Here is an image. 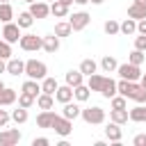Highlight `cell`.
<instances>
[{
  "label": "cell",
  "instance_id": "cell-39",
  "mask_svg": "<svg viewBox=\"0 0 146 146\" xmlns=\"http://www.w3.org/2000/svg\"><path fill=\"white\" fill-rule=\"evenodd\" d=\"M103 30H105V34H107V36H114V34H119V23H116L114 18H110V21H105Z\"/></svg>",
  "mask_w": 146,
  "mask_h": 146
},
{
  "label": "cell",
  "instance_id": "cell-12",
  "mask_svg": "<svg viewBox=\"0 0 146 146\" xmlns=\"http://www.w3.org/2000/svg\"><path fill=\"white\" fill-rule=\"evenodd\" d=\"M7 73L14 75V78L23 75V73H25V62H23V59H16V57H9V59H7Z\"/></svg>",
  "mask_w": 146,
  "mask_h": 146
},
{
  "label": "cell",
  "instance_id": "cell-51",
  "mask_svg": "<svg viewBox=\"0 0 146 146\" xmlns=\"http://www.w3.org/2000/svg\"><path fill=\"white\" fill-rule=\"evenodd\" d=\"M73 2H78V5H87L89 0H73Z\"/></svg>",
  "mask_w": 146,
  "mask_h": 146
},
{
  "label": "cell",
  "instance_id": "cell-53",
  "mask_svg": "<svg viewBox=\"0 0 146 146\" xmlns=\"http://www.w3.org/2000/svg\"><path fill=\"white\" fill-rule=\"evenodd\" d=\"M0 89H5V82H2V80H0Z\"/></svg>",
  "mask_w": 146,
  "mask_h": 146
},
{
  "label": "cell",
  "instance_id": "cell-26",
  "mask_svg": "<svg viewBox=\"0 0 146 146\" xmlns=\"http://www.w3.org/2000/svg\"><path fill=\"white\" fill-rule=\"evenodd\" d=\"M110 121H114V123H119V125L128 123V121H130L128 110H125V107H121V110H112V112H110Z\"/></svg>",
  "mask_w": 146,
  "mask_h": 146
},
{
  "label": "cell",
  "instance_id": "cell-41",
  "mask_svg": "<svg viewBox=\"0 0 146 146\" xmlns=\"http://www.w3.org/2000/svg\"><path fill=\"white\" fill-rule=\"evenodd\" d=\"M135 48L146 52V34H137V36H135Z\"/></svg>",
  "mask_w": 146,
  "mask_h": 146
},
{
  "label": "cell",
  "instance_id": "cell-3",
  "mask_svg": "<svg viewBox=\"0 0 146 146\" xmlns=\"http://www.w3.org/2000/svg\"><path fill=\"white\" fill-rule=\"evenodd\" d=\"M41 43H43V36H36V34H21V39H18V46L25 52L41 50Z\"/></svg>",
  "mask_w": 146,
  "mask_h": 146
},
{
  "label": "cell",
  "instance_id": "cell-6",
  "mask_svg": "<svg viewBox=\"0 0 146 146\" xmlns=\"http://www.w3.org/2000/svg\"><path fill=\"white\" fill-rule=\"evenodd\" d=\"M89 21H91V16H89L87 11H73V14L68 16V23H71L73 32H80V30H84V27L89 25Z\"/></svg>",
  "mask_w": 146,
  "mask_h": 146
},
{
  "label": "cell",
  "instance_id": "cell-44",
  "mask_svg": "<svg viewBox=\"0 0 146 146\" xmlns=\"http://www.w3.org/2000/svg\"><path fill=\"white\" fill-rule=\"evenodd\" d=\"M48 144H50L48 137H34L32 139V146H48Z\"/></svg>",
  "mask_w": 146,
  "mask_h": 146
},
{
  "label": "cell",
  "instance_id": "cell-9",
  "mask_svg": "<svg viewBox=\"0 0 146 146\" xmlns=\"http://www.w3.org/2000/svg\"><path fill=\"white\" fill-rule=\"evenodd\" d=\"M2 39L7 41V43H16L18 39H21V27L16 25V23H5V27H2Z\"/></svg>",
  "mask_w": 146,
  "mask_h": 146
},
{
  "label": "cell",
  "instance_id": "cell-52",
  "mask_svg": "<svg viewBox=\"0 0 146 146\" xmlns=\"http://www.w3.org/2000/svg\"><path fill=\"white\" fill-rule=\"evenodd\" d=\"M62 2H64V5H68V7L73 5V0H62Z\"/></svg>",
  "mask_w": 146,
  "mask_h": 146
},
{
  "label": "cell",
  "instance_id": "cell-54",
  "mask_svg": "<svg viewBox=\"0 0 146 146\" xmlns=\"http://www.w3.org/2000/svg\"><path fill=\"white\" fill-rule=\"evenodd\" d=\"M25 2H27V5H30V2H36V0H25Z\"/></svg>",
  "mask_w": 146,
  "mask_h": 146
},
{
  "label": "cell",
  "instance_id": "cell-24",
  "mask_svg": "<svg viewBox=\"0 0 146 146\" xmlns=\"http://www.w3.org/2000/svg\"><path fill=\"white\" fill-rule=\"evenodd\" d=\"M119 32H121V34H125V36H128V34H137V21L128 16L123 23H119Z\"/></svg>",
  "mask_w": 146,
  "mask_h": 146
},
{
  "label": "cell",
  "instance_id": "cell-47",
  "mask_svg": "<svg viewBox=\"0 0 146 146\" xmlns=\"http://www.w3.org/2000/svg\"><path fill=\"white\" fill-rule=\"evenodd\" d=\"M0 73H7V59L0 57Z\"/></svg>",
  "mask_w": 146,
  "mask_h": 146
},
{
  "label": "cell",
  "instance_id": "cell-42",
  "mask_svg": "<svg viewBox=\"0 0 146 146\" xmlns=\"http://www.w3.org/2000/svg\"><path fill=\"white\" fill-rule=\"evenodd\" d=\"M132 100H135V103H146V89H144L141 84H139V89L135 91V96H132Z\"/></svg>",
  "mask_w": 146,
  "mask_h": 146
},
{
  "label": "cell",
  "instance_id": "cell-35",
  "mask_svg": "<svg viewBox=\"0 0 146 146\" xmlns=\"http://www.w3.org/2000/svg\"><path fill=\"white\" fill-rule=\"evenodd\" d=\"M16 100H18V105H21V107H25V110H30V107L34 105V100H36V98H34L32 94H25V91H21Z\"/></svg>",
  "mask_w": 146,
  "mask_h": 146
},
{
  "label": "cell",
  "instance_id": "cell-40",
  "mask_svg": "<svg viewBox=\"0 0 146 146\" xmlns=\"http://www.w3.org/2000/svg\"><path fill=\"white\" fill-rule=\"evenodd\" d=\"M0 57L2 59H9L11 57V43H7L5 39H0Z\"/></svg>",
  "mask_w": 146,
  "mask_h": 146
},
{
  "label": "cell",
  "instance_id": "cell-4",
  "mask_svg": "<svg viewBox=\"0 0 146 146\" xmlns=\"http://www.w3.org/2000/svg\"><path fill=\"white\" fill-rule=\"evenodd\" d=\"M116 73H119L123 80H132V82H137V80L141 78V68H139L137 64H130V62L119 64V66H116Z\"/></svg>",
  "mask_w": 146,
  "mask_h": 146
},
{
  "label": "cell",
  "instance_id": "cell-8",
  "mask_svg": "<svg viewBox=\"0 0 146 146\" xmlns=\"http://www.w3.org/2000/svg\"><path fill=\"white\" fill-rule=\"evenodd\" d=\"M21 130L18 128H9V130H0V146H16L21 141Z\"/></svg>",
  "mask_w": 146,
  "mask_h": 146
},
{
  "label": "cell",
  "instance_id": "cell-23",
  "mask_svg": "<svg viewBox=\"0 0 146 146\" xmlns=\"http://www.w3.org/2000/svg\"><path fill=\"white\" fill-rule=\"evenodd\" d=\"M36 105H39V110H52V105H55V96L52 94H39L36 96V100H34Z\"/></svg>",
  "mask_w": 146,
  "mask_h": 146
},
{
  "label": "cell",
  "instance_id": "cell-45",
  "mask_svg": "<svg viewBox=\"0 0 146 146\" xmlns=\"http://www.w3.org/2000/svg\"><path fill=\"white\" fill-rule=\"evenodd\" d=\"M137 34H146V18L137 21Z\"/></svg>",
  "mask_w": 146,
  "mask_h": 146
},
{
  "label": "cell",
  "instance_id": "cell-48",
  "mask_svg": "<svg viewBox=\"0 0 146 146\" xmlns=\"http://www.w3.org/2000/svg\"><path fill=\"white\" fill-rule=\"evenodd\" d=\"M139 84L146 89V73H141V78H139Z\"/></svg>",
  "mask_w": 146,
  "mask_h": 146
},
{
  "label": "cell",
  "instance_id": "cell-19",
  "mask_svg": "<svg viewBox=\"0 0 146 146\" xmlns=\"http://www.w3.org/2000/svg\"><path fill=\"white\" fill-rule=\"evenodd\" d=\"M21 91H25V94H32V96L36 98V96L41 94V80H32V78H27V80L23 82Z\"/></svg>",
  "mask_w": 146,
  "mask_h": 146
},
{
  "label": "cell",
  "instance_id": "cell-36",
  "mask_svg": "<svg viewBox=\"0 0 146 146\" xmlns=\"http://www.w3.org/2000/svg\"><path fill=\"white\" fill-rule=\"evenodd\" d=\"M27 119H30V114H27V110L21 107V105H18V110L11 112V121H14V123H25Z\"/></svg>",
  "mask_w": 146,
  "mask_h": 146
},
{
  "label": "cell",
  "instance_id": "cell-14",
  "mask_svg": "<svg viewBox=\"0 0 146 146\" xmlns=\"http://www.w3.org/2000/svg\"><path fill=\"white\" fill-rule=\"evenodd\" d=\"M55 116H57V114H55L52 110H41V114L36 116V125H39V128H46V130H50V128H52V121H55Z\"/></svg>",
  "mask_w": 146,
  "mask_h": 146
},
{
  "label": "cell",
  "instance_id": "cell-11",
  "mask_svg": "<svg viewBox=\"0 0 146 146\" xmlns=\"http://www.w3.org/2000/svg\"><path fill=\"white\" fill-rule=\"evenodd\" d=\"M105 137H107L112 144H121V139H123V130H121V125L114 123V121H110V123L105 125Z\"/></svg>",
  "mask_w": 146,
  "mask_h": 146
},
{
  "label": "cell",
  "instance_id": "cell-28",
  "mask_svg": "<svg viewBox=\"0 0 146 146\" xmlns=\"http://www.w3.org/2000/svg\"><path fill=\"white\" fill-rule=\"evenodd\" d=\"M103 80H105V75H100V73H91V75H87V87H89L91 91H100Z\"/></svg>",
  "mask_w": 146,
  "mask_h": 146
},
{
  "label": "cell",
  "instance_id": "cell-55",
  "mask_svg": "<svg viewBox=\"0 0 146 146\" xmlns=\"http://www.w3.org/2000/svg\"><path fill=\"white\" fill-rule=\"evenodd\" d=\"M0 2H9V0H0Z\"/></svg>",
  "mask_w": 146,
  "mask_h": 146
},
{
  "label": "cell",
  "instance_id": "cell-10",
  "mask_svg": "<svg viewBox=\"0 0 146 146\" xmlns=\"http://www.w3.org/2000/svg\"><path fill=\"white\" fill-rule=\"evenodd\" d=\"M34 18H46L50 14V5L46 0H36V2H30V9H27Z\"/></svg>",
  "mask_w": 146,
  "mask_h": 146
},
{
  "label": "cell",
  "instance_id": "cell-17",
  "mask_svg": "<svg viewBox=\"0 0 146 146\" xmlns=\"http://www.w3.org/2000/svg\"><path fill=\"white\" fill-rule=\"evenodd\" d=\"M16 98H18L16 89H11V87H5V89H0V105H2V107H9V105H14V103H16Z\"/></svg>",
  "mask_w": 146,
  "mask_h": 146
},
{
  "label": "cell",
  "instance_id": "cell-2",
  "mask_svg": "<svg viewBox=\"0 0 146 146\" xmlns=\"http://www.w3.org/2000/svg\"><path fill=\"white\" fill-rule=\"evenodd\" d=\"M23 75H27V78H32V80H43V78L48 75V66H46L43 62H39V59H27Z\"/></svg>",
  "mask_w": 146,
  "mask_h": 146
},
{
  "label": "cell",
  "instance_id": "cell-31",
  "mask_svg": "<svg viewBox=\"0 0 146 146\" xmlns=\"http://www.w3.org/2000/svg\"><path fill=\"white\" fill-rule=\"evenodd\" d=\"M82 82H84V75L80 73V68H78V71L71 68V71L66 73V84H68V87H78V84H82Z\"/></svg>",
  "mask_w": 146,
  "mask_h": 146
},
{
  "label": "cell",
  "instance_id": "cell-32",
  "mask_svg": "<svg viewBox=\"0 0 146 146\" xmlns=\"http://www.w3.org/2000/svg\"><path fill=\"white\" fill-rule=\"evenodd\" d=\"M57 87H59V84H57V80H55V78H50V75H46V78L41 80V91H43V94H52V96H55Z\"/></svg>",
  "mask_w": 146,
  "mask_h": 146
},
{
  "label": "cell",
  "instance_id": "cell-30",
  "mask_svg": "<svg viewBox=\"0 0 146 146\" xmlns=\"http://www.w3.org/2000/svg\"><path fill=\"white\" fill-rule=\"evenodd\" d=\"M116 66H119V62H116L112 55H105V57L100 59V68H103V73H114Z\"/></svg>",
  "mask_w": 146,
  "mask_h": 146
},
{
  "label": "cell",
  "instance_id": "cell-33",
  "mask_svg": "<svg viewBox=\"0 0 146 146\" xmlns=\"http://www.w3.org/2000/svg\"><path fill=\"white\" fill-rule=\"evenodd\" d=\"M128 16L130 18H135V21H141V18H146V7H141V5H130L128 7Z\"/></svg>",
  "mask_w": 146,
  "mask_h": 146
},
{
  "label": "cell",
  "instance_id": "cell-20",
  "mask_svg": "<svg viewBox=\"0 0 146 146\" xmlns=\"http://www.w3.org/2000/svg\"><path fill=\"white\" fill-rule=\"evenodd\" d=\"M98 94H100L103 98H107V100H110V98L116 94V80L105 78V80H103V87H100V91H98Z\"/></svg>",
  "mask_w": 146,
  "mask_h": 146
},
{
  "label": "cell",
  "instance_id": "cell-13",
  "mask_svg": "<svg viewBox=\"0 0 146 146\" xmlns=\"http://www.w3.org/2000/svg\"><path fill=\"white\" fill-rule=\"evenodd\" d=\"M41 48L46 50V52H50V55H55L57 50H59V36L52 32V34H46L43 36V43H41Z\"/></svg>",
  "mask_w": 146,
  "mask_h": 146
},
{
  "label": "cell",
  "instance_id": "cell-18",
  "mask_svg": "<svg viewBox=\"0 0 146 146\" xmlns=\"http://www.w3.org/2000/svg\"><path fill=\"white\" fill-rule=\"evenodd\" d=\"M50 14L55 18H66L68 16V5H64L62 0H52L50 2Z\"/></svg>",
  "mask_w": 146,
  "mask_h": 146
},
{
  "label": "cell",
  "instance_id": "cell-29",
  "mask_svg": "<svg viewBox=\"0 0 146 146\" xmlns=\"http://www.w3.org/2000/svg\"><path fill=\"white\" fill-rule=\"evenodd\" d=\"M32 23H34V16H32L30 11H21V14H18V18H16V25H18L21 30L32 27Z\"/></svg>",
  "mask_w": 146,
  "mask_h": 146
},
{
  "label": "cell",
  "instance_id": "cell-46",
  "mask_svg": "<svg viewBox=\"0 0 146 146\" xmlns=\"http://www.w3.org/2000/svg\"><path fill=\"white\" fill-rule=\"evenodd\" d=\"M132 144H135V146H146V135H137V137L132 139Z\"/></svg>",
  "mask_w": 146,
  "mask_h": 146
},
{
  "label": "cell",
  "instance_id": "cell-27",
  "mask_svg": "<svg viewBox=\"0 0 146 146\" xmlns=\"http://www.w3.org/2000/svg\"><path fill=\"white\" fill-rule=\"evenodd\" d=\"M55 34H57L59 39H64V36H71V34H73V27H71V23H68V21H59V23H55Z\"/></svg>",
  "mask_w": 146,
  "mask_h": 146
},
{
  "label": "cell",
  "instance_id": "cell-49",
  "mask_svg": "<svg viewBox=\"0 0 146 146\" xmlns=\"http://www.w3.org/2000/svg\"><path fill=\"white\" fill-rule=\"evenodd\" d=\"M135 5H141V7H146V0H135Z\"/></svg>",
  "mask_w": 146,
  "mask_h": 146
},
{
  "label": "cell",
  "instance_id": "cell-1",
  "mask_svg": "<svg viewBox=\"0 0 146 146\" xmlns=\"http://www.w3.org/2000/svg\"><path fill=\"white\" fill-rule=\"evenodd\" d=\"M80 116H82V121L89 123V125H100V123H105V110L98 107V105H91V107L80 110Z\"/></svg>",
  "mask_w": 146,
  "mask_h": 146
},
{
  "label": "cell",
  "instance_id": "cell-21",
  "mask_svg": "<svg viewBox=\"0 0 146 146\" xmlns=\"http://www.w3.org/2000/svg\"><path fill=\"white\" fill-rule=\"evenodd\" d=\"M80 110H82V107L78 105V100H75V103H71V100H68V103H64V110H62V116H66V119H71V121H75V119L80 116Z\"/></svg>",
  "mask_w": 146,
  "mask_h": 146
},
{
  "label": "cell",
  "instance_id": "cell-56",
  "mask_svg": "<svg viewBox=\"0 0 146 146\" xmlns=\"http://www.w3.org/2000/svg\"><path fill=\"white\" fill-rule=\"evenodd\" d=\"M46 2H52V0H46Z\"/></svg>",
  "mask_w": 146,
  "mask_h": 146
},
{
  "label": "cell",
  "instance_id": "cell-50",
  "mask_svg": "<svg viewBox=\"0 0 146 146\" xmlns=\"http://www.w3.org/2000/svg\"><path fill=\"white\" fill-rule=\"evenodd\" d=\"M89 2H91V5H103L105 0H89Z\"/></svg>",
  "mask_w": 146,
  "mask_h": 146
},
{
  "label": "cell",
  "instance_id": "cell-5",
  "mask_svg": "<svg viewBox=\"0 0 146 146\" xmlns=\"http://www.w3.org/2000/svg\"><path fill=\"white\" fill-rule=\"evenodd\" d=\"M50 130H55V135H59V137H68L73 132V121L66 119V116H62V114H57Z\"/></svg>",
  "mask_w": 146,
  "mask_h": 146
},
{
  "label": "cell",
  "instance_id": "cell-7",
  "mask_svg": "<svg viewBox=\"0 0 146 146\" xmlns=\"http://www.w3.org/2000/svg\"><path fill=\"white\" fill-rule=\"evenodd\" d=\"M139 89V80L137 82H132V80H119L116 82V94H121V96H125V98H130L132 100V96H135V91Z\"/></svg>",
  "mask_w": 146,
  "mask_h": 146
},
{
  "label": "cell",
  "instance_id": "cell-15",
  "mask_svg": "<svg viewBox=\"0 0 146 146\" xmlns=\"http://www.w3.org/2000/svg\"><path fill=\"white\" fill-rule=\"evenodd\" d=\"M55 100L57 103H68V100H73V87H68V84H59L57 87V91H55Z\"/></svg>",
  "mask_w": 146,
  "mask_h": 146
},
{
  "label": "cell",
  "instance_id": "cell-22",
  "mask_svg": "<svg viewBox=\"0 0 146 146\" xmlns=\"http://www.w3.org/2000/svg\"><path fill=\"white\" fill-rule=\"evenodd\" d=\"M89 96H91V89L82 82V84H78V87H73V98L78 100V103H87L89 100Z\"/></svg>",
  "mask_w": 146,
  "mask_h": 146
},
{
  "label": "cell",
  "instance_id": "cell-16",
  "mask_svg": "<svg viewBox=\"0 0 146 146\" xmlns=\"http://www.w3.org/2000/svg\"><path fill=\"white\" fill-rule=\"evenodd\" d=\"M128 116H130V121H135V123H146V105H144V103H137V107L128 110Z\"/></svg>",
  "mask_w": 146,
  "mask_h": 146
},
{
  "label": "cell",
  "instance_id": "cell-37",
  "mask_svg": "<svg viewBox=\"0 0 146 146\" xmlns=\"http://www.w3.org/2000/svg\"><path fill=\"white\" fill-rule=\"evenodd\" d=\"M144 59H146L144 50H137V48L128 55V62H130V64H137V66H141V64H144Z\"/></svg>",
  "mask_w": 146,
  "mask_h": 146
},
{
  "label": "cell",
  "instance_id": "cell-25",
  "mask_svg": "<svg viewBox=\"0 0 146 146\" xmlns=\"http://www.w3.org/2000/svg\"><path fill=\"white\" fill-rule=\"evenodd\" d=\"M98 71V62H94L91 57H87V59H82L80 62V73L87 78V75H91V73H96Z\"/></svg>",
  "mask_w": 146,
  "mask_h": 146
},
{
  "label": "cell",
  "instance_id": "cell-38",
  "mask_svg": "<svg viewBox=\"0 0 146 146\" xmlns=\"http://www.w3.org/2000/svg\"><path fill=\"white\" fill-rule=\"evenodd\" d=\"M110 105H112V110H121V107H128V98H125V96H121V94H119V96L114 94V96L110 98Z\"/></svg>",
  "mask_w": 146,
  "mask_h": 146
},
{
  "label": "cell",
  "instance_id": "cell-34",
  "mask_svg": "<svg viewBox=\"0 0 146 146\" xmlns=\"http://www.w3.org/2000/svg\"><path fill=\"white\" fill-rule=\"evenodd\" d=\"M11 18H14L11 5H9V2H0V21H2V23H9Z\"/></svg>",
  "mask_w": 146,
  "mask_h": 146
},
{
  "label": "cell",
  "instance_id": "cell-43",
  "mask_svg": "<svg viewBox=\"0 0 146 146\" xmlns=\"http://www.w3.org/2000/svg\"><path fill=\"white\" fill-rule=\"evenodd\" d=\"M9 119H11V114H9L7 110H2V105H0V128H5V125L9 123Z\"/></svg>",
  "mask_w": 146,
  "mask_h": 146
}]
</instances>
